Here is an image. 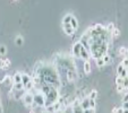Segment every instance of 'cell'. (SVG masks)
<instances>
[{"label": "cell", "mask_w": 128, "mask_h": 113, "mask_svg": "<svg viewBox=\"0 0 128 113\" xmlns=\"http://www.w3.org/2000/svg\"><path fill=\"white\" fill-rule=\"evenodd\" d=\"M35 77H38L40 79V85L48 84L56 87V88L60 85V78H59L58 71L52 66L42 65L40 68H36Z\"/></svg>", "instance_id": "6da1fadb"}, {"label": "cell", "mask_w": 128, "mask_h": 113, "mask_svg": "<svg viewBox=\"0 0 128 113\" xmlns=\"http://www.w3.org/2000/svg\"><path fill=\"white\" fill-rule=\"evenodd\" d=\"M59 97H60V96H59L58 89H57L56 87H52V89L49 92V94H46V102H44V106H46V108H48V106L54 104L56 102L59 101Z\"/></svg>", "instance_id": "7a4b0ae2"}, {"label": "cell", "mask_w": 128, "mask_h": 113, "mask_svg": "<svg viewBox=\"0 0 128 113\" xmlns=\"http://www.w3.org/2000/svg\"><path fill=\"white\" fill-rule=\"evenodd\" d=\"M33 105L32 106H44V102H46V96L41 92L36 91L35 93L33 94Z\"/></svg>", "instance_id": "3957f363"}, {"label": "cell", "mask_w": 128, "mask_h": 113, "mask_svg": "<svg viewBox=\"0 0 128 113\" xmlns=\"http://www.w3.org/2000/svg\"><path fill=\"white\" fill-rule=\"evenodd\" d=\"M33 97H34V95L31 93V92H26L22 99H23V102H24V104L26 106H32L33 105Z\"/></svg>", "instance_id": "277c9868"}, {"label": "cell", "mask_w": 128, "mask_h": 113, "mask_svg": "<svg viewBox=\"0 0 128 113\" xmlns=\"http://www.w3.org/2000/svg\"><path fill=\"white\" fill-rule=\"evenodd\" d=\"M82 43H80V41L76 42L74 45H72V54H74V57H76V58L80 59V49H82Z\"/></svg>", "instance_id": "5b68a950"}, {"label": "cell", "mask_w": 128, "mask_h": 113, "mask_svg": "<svg viewBox=\"0 0 128 113\" xmlns=\"http://www.w3.org/2000/svg\"><path fill=\"white\" fill-rule=\"evenodd\" d=\"M60 108H61V103L58 101V102H56L54 104H52V105L48 106V108H46V112H49V113H56V112H58V111L60 110Z\"/></svg>", "instance_id": "8992f818"}, {"label": "cell", "mask_w": 128, "mask_h": 113, "mask_svg": "<svg viewBox=\"0 0 128 113\" xmlns=\"http://www.w3.org/2000/svg\"><path fill=\"white\" fill-rule=\"evenodd\" d=\"M90 58H91V52L87 49H85L84 46H82L80 53V59H84V61H85V60H88Z\"/></svg>", "instance_id": "52a82bcc"}, {"label": "cell", "mask_w": 128, "mask_h": 113, "mask_svg": "<svg viewBox=\"0 0 128 113\" xmlns=\"http://www.w3.org/2000/svg\"><path fill=\"white\" fill-rule=\"evenodd\" d=\"M62 28L67 35H72V34H74V31H75V29L70 26L69 23H62Z\"/></svg>", "instance_id": "ba28073f"}, {"label": "cell", "mask_w": 128, "mask_h": 113, "mask_svg": "<svg viewBox=\"0 0 128 113\" xmlns=\"http://www.w3.org/2000/svg\"><path fill=\"white\" fill-rule=\"evenodd\" d=\"M83 71L85 74H90V72L92 71V66H91V62L88 60H85L83 62Z\"/></svg>", "instance_id": "9c48e42d"}, {"label": "cell", "mask_w": 128, "mask_h": 113, "mask_svg": "<svg viewBox=\"0 0 128 113\" xmlns=\"http://www.w3.org/2000/svg\"><path fill=\"white\" fill-rule=\"evenodd\" d=\"M14 92H15V95H14V99L15 100H20V97H23V96H24V94L26 93V91H25L24 88L20 89V91H15V89H14Z\"/></svg>", "instance_id": "30bf717a"}, {"label": "cell", "mask_w": 128, "mask_h": 113, "mask_svg": "<svg viewBox=\"0 0 128 113\" xmlns=\"http://www.w3.org/2000/svg\"><path fill=\"white\" fill-rule=\"evenodd\" d=\"M67 78L69 82H72V80H75L76 78V70H68L67 72Z\"/></svg>", "instance_id": "8fae6325"}, {"label": "cell", "mask_w": 128, "mask_h": 113, "mask_svg": "<svg viewBox=\"0 0 128 113\" xmlns=\"http://www.w3.org/2000/svg\"><path fill=\"white\" fill-rule=\"evenodd\" d=\"M30 82H32V77H30L27 74H22V84H23V86L27 85Z\"/></svg>", "instance_id": "7c38bea8"}, {"label": "cell", "mask_w": 128, "mask_h": 113, "mask_svg": "<svg viewBox=\"0 0 128 113\" xmlns=\"http://www.w3.org/2000/svg\"><path fill=\"white\" fill-rule=\"evenodd\" d=\"M80 106H82L83 110H87V109H90V99L88 97H86V99H84V100L80 101Z\"/></svg>", "instance_id": "4fadbf2b"}, {"label": "cell", "mask_w": 128, "mask_h": 113, "mask_svg": "<svg viewBox=\"0 0 128 113\" xmlns=\"http://www.w3.org/2000/svg\"><path fill=\"white\" fill-rule=\"evenodd\" d=\"M10 66V61L8 59H1L0 60V68L2 69H8V67Z\"/></svg>", "instance_id": "5bb4252c"}, {"label": "cell", "mask_w": 128, "mask_h": 113, "mask_svg": "<svg viewBox=\"0 0 128 113\" xmlns=\"http://www.w3.org/2000/svg\"><path fill=\"white\" fill-rule=\"evenodd\" d=\"M12 82H14V84L22 83V74H20V72H16V74L12 76Z\"/></svg>", "instance_id": "9a60e30c"}, {"label": "cell", "mask_w": 128, "mask_h": 113, "mask_svg": "<svg viewBox=\"0 0 128 113\" xmlns=\"http://www.w3.org/2000/svg\"><path fill=\"white\" fill-rule=\"evenodd\" d=\"M69 24H70V26H72V28L75 29V31L77 29V27H78V22H77V19H76V17H74V16L72 17V19H70Z\"/></svg>", "instance_id": "2e32d148"}, {"label": "cell", "mask_w": 128, "mask_h": 113, "mask_svg": "<svg viewBox=\"0 0 128 113\" xmlns=\"http://www.w3.org/2000/svg\"><path fill=\"white\" fill-rule=\"evenodd\" d=\"M84 112V110L82 109V106L80 105H74L72 106V113H83Z\"/></svg>", "instance_id": "e0dca14e"}, {"label": "cell", "mask_w": 128, "mask_h": 113, "mask_svg": "<svg viewBox=\"0 0 128 113\" xmlns=\"http://www.w3.org/2000/svg\"><path fill=\"white\" fill-rule=\"evenodd\" d=\"M23 37L20 35H17L16 36V39H15V43H16V45H22L23 44Z\"/></svg>", "instance_id": "ac0fdd59"}, {"label": "cell", "mask_w": 128, "mask_h": 113, "mask_svg": "<svg viewBox=\"0 0 128 113\" xmlns=\"http://www.w3.org/2000/svg\"><path fill=\"white\" fill-rule=\"evenodd\" d=\"M102 59H103V61H104V63H109V62H111V57L108 54V53H106V54L102 57Z\"/></svg>", "instance_id": "d6986e66"}, {"label": "cell", "mask_w": 128, "mask_h": 113, "mask_svg": "<svg viewBox=\"0 0 128 113\" xmlns=\"http://www.w3.org/2000/svg\"><path fill=\"white\" fill-rule=\"evenodd\" d=\"M116 84H117V86H124V78L118 76L116 78Z\"/></svg>", "instance_id": "ffe728a7"}, {"label": "cell", "mask_w": 128, "mask_h": 113, "mask_svg": "<svg viewBox=\"0 0 128 113\" xmlns=\"http://www.w3.org/2000/svg\"><path fill=\"white\" fill-rule=\"evenodd\" d=\"M95 62H96V66L98 67H103L104 65H106V63H104V61H103V59L102 58H99V59H95Z\"/></svg>", "instance_id": "44dd1931"}, {"label": "cell", "mask_w": 128, "mask_h": 113, "mask_svg": "<svg viewBox=\"0 0 128 113\" xmlns=\"http://www.w3.org/2000/svg\"><path fill=\"white\" fill-rule=\"evenodd\" d=\"M72 14H67L65 17H64L62 23H69V22H70V19H72Z\"/></svg>", "instance_id": "7402d4cb"}, {"label": "cell", "mask_w": 128, "mask_h": 113, "mask_svg": "<svg viewBox=\"0 0 128 113\" xmlns=\"http://www.w3.org/2000/svg\"><path fill=\"white\" fill-rule=\"evenodd\" d=\"M96 96H98V92L96 91H92L91 93H90V95H88V99L95 100V99H96Z\"/></svg>", "instance_id": "603a6c76"}, {"label": "cell", "mask_w": 128, "mask_h": 113, "mask_svg": "<svg viewBox=\"0 0 128 113\" xmlns=\"http://www.w3.org/2000/svg\"><path fill=\"white\" fill-rule=\"evenodd\" d=\"M62 113H72V105H67L64 109Z\"/></svg>", "instance_id": "cb8c5ba5"}, {"label": "cell", "mask_w": 128, "mask_h": 113, "mask_svg": "<svg viewBox=\"0 0 128 113\" xmlns=\"http://www.w3.org/2000/svg\"><path fill=\"white\" fill-rule=\"evenodd\" d=\"M24 86H23L22 83H17V84H14V89L15 91H20V89H23Z\"/></svg>", "instance_id": "d4e9b609"}, {"label": "cell", "mask_w": 128, "mask_h": 113, "mask_svg": "<svg viewBox=\"0 0 128 113\" xmlns=\"http://www.w3.org/2000/svg\"><path fill=\"white\" fill-rule=\"evenodd\" d=\"M7 53V48L5 45H0V55H5Z\"/></svg>", "instance_id": "484cf974"}, {"label": "cell", "mask_w": 128, "mask_h": 113, "mask_svg": "<svg viewBox=\"0 0 128 113\" xmlns=\"http://www.w3.org/2000/svg\"><path fill=\"white\" fill-rule=\"evenodd\" d=\"M114 24H112V23H110V24L108 25V26H106V31L109 32V33H111L112 31H114Z\"/></svg>", "instance_id": "4316f807"}, {"label": "cell", "mask_w": 128, "mask_h": 113, "mask_svg": "<svg viewBox=\"0 0 128 113\" xmlns=\"http://www.w3.org/2000/svg\"><path fill=\"white\" fill-rule=\"evenodd\" d=\"M124 69H125V68H124V66L120 63V65L118 66V68H117V74H118V76L121 74V72H122V70H124Z\"/></svg>", "instance_id": "83f0119b"}, {"label": "cell", "mask_w": 128, "mask_h": 113, "mask_svg": "<svg viewBox=\"0 0 128 113\" xmlns=\"http://www.w3.org/2000/svg\"><path fill=\"white\" fill-rule=\"evenodd\" d=\"M121 65L124 66V68H125V69H127L128 68V58H125L122 60V62H121Z\"/></svg>", "instance_id": "f1b7e54d"}, {"label": "cell", "mask_w": 128, "mask_h": 113, "mask_svg": "<svg viewBox=\"0 0 128 113\" xmlns=\"http://www.w3.org/2000/svg\"><path fill=\"white\" fill-rule=\"evenodd\" d=\"M119 35V29L117 28H114V31L111 32V36H114V37H116V36Z\"/></svg>", "instance_id": "f546056e"}, {"label": "cell", "mask_w": 128, "mask_h": 113, "mask_svg": "<svg viewBox=\"0 0 128 113\" xmlns=\"http://www.w3.org/2000/svg\"><path fill=\"white\" fill-rule=\"evenodd\" d=\"M90 109H95V100L90 99Z\"/></svg>", "instance_id": "4dcf8cb0"}, {"label": "cell", "mask_w": 128, "mask_h": 113, "mask_svg": "<svg viewBox=\"0 0 128 113\" xmlns=\"http://www.w3.org/2000/svg\"><path fill=\"white\" fill-rule=\"evenodd\" d=\"M124 87H125V88H128V76L124 78Z\"/></svg>", "instance_id": "1f68e13d"}, {"label": "cell", "mask_w": 128, "mask_h": 113, "mask_svg": "<svg viewBox=\"0 0 128 113\" xmlns=\"http://www.w3.org/2000/svg\"><path fill=\"white\" fill-rule=\"evenodd\" d=\"M83 113H94V109H87V110H84Z\"/></svg>", "instance_id": "d6a6232c"}, {"label": "cell", "mask_w": 128, "mask_h": 113, "mask_svg": "<svg viewBox=\"0 0 128 113\" xmlns=\"http://www.w3.org/2000/svg\"><path fill=\"white\" fill-rule=\"evenodd\" d=\"M124 89H125V87H124V86H117V91H118L119 93L124 92Z\"/></svg>", "instance_id": "836d02e7"}, {"label": "cell", "mask_w": 128, "mask_h": 113, "mask_svg": "<svg viewBox=\"0 0 128 113\" xmlns=\"http://www.w3.org/2000/svg\"><path fill=\"white\" fill-rule=\"evenodd\" d=\"M122 109L124 110H128V102H124L122 103Z\"/></svg>", "instance_id": "e575fe53"}, {"label": "cell", "mask_w": 128, "mask_h": 113, "mask_svg": "<svg viewBox=\"0 0 128 113\" xmlns=\"http://www.w3.org/2000/svg\"><path fill=\"white\" fill-rule=\"evenodd\" d=\"M122 101H124V102H128V92L125 94V95H124V99H122Z\"/></svg>", "instance_id": "d590c367"}, {"label": "cell", "mask_w": 128, "mask_h": 113, "mask_svg": "<svg viewBox=\"0 0 128 113\" xmlns=\"http://www.w3.org/2000/svg\"><path fill=\"white\" fill-rule=\"evenodd\" d=\"M120 53H121V54H125V53H126V49L125 48H121L120 49Z\"/></svg>", "instance_id": "8d00e7d4"}, {"label": "cell", "mask_w": 128, "mask_h": 113, "mask_svg": "<svg viewBox=\"0 0 128 113\" xmlns=\"http://www.w3.org/2000/svg\"><path fill=\"white\" fill-rule=\"evenodd\" d=\"M117 113H122V108H121V109H119V110L117 111Z\"/></svg>", "instance_id": "74e56055"}, {"label": "cell", "mask_w": 128, "mask_h": 113, "mask_svg": "<svg viewBox=\"0 0 128 113\" xmlns=\"http://www.w3.org/2000/svg\"><path fill=\"white\" fill-rule=\"evenodd\" d=\"M4 112V110H2V106L0 105V113H2Z\"/></svg>", "instance_id": "f35d334b"}, {"label": "cell", "mask_w": 128, "mask_h": 113, "mask_svg": "<svg viewBox=\"0 0 128 113\" xmlns=\"http://www.w3.org/2000/svg\"><path fill=\"white\" fill-rule=\"evenodd\" d=\"M122 113H128V110H124L122 109Z\"/></svg>", "instance_id": "ab89813d"}, {"label": "cell", "mask_w": 128, "mask_h": 113, "mask_svg": "<svg viewBox=\"0 0 128 113\" xmlns=\"http://www.w3.org/2000/svg\"><path fill=\"white\" fill-rule=\"evenodd\" d=\"M0 105H1V100H0Z\"/></svg>", "instance_id": "60d3db41"}]
</instances>
